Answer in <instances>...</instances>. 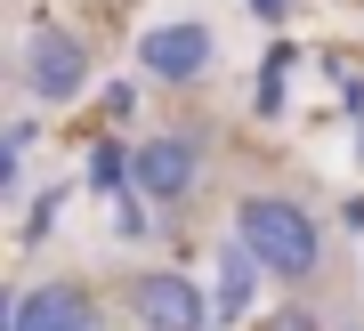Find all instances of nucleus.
I'll use <instances>...</instances> for the list:
<instances>
[{"label": "nucleus", "instance_id": "obj_9", "mask_svg": "<svg viewBox=\"0 0 364 331\" xmlns=\"http://www.w3.org/2000/svg\"><path fill=\"white\" fill-rule=\"evenodd\" d=\"M284 331H308V323H284Z\"/></svg>", "mask_w": 364, "mask_h": 331}, {"label": "nucleus", "instance_id": "obj_10", "mask_svg": "<svg viewBox=\"0 0 364 331\" xmlns=\"http://www.w3.org/2000/svg\"><path fill=\"white\" fill-rule=\"evenodd\" d=\"M348 331H364V323H348Z\"/></svg>", "mask_w": 364, "mask_h": 331}, {"label": "nucleus", "instance_id": "obj_6", "mask_svg": "<svg viewBox=\"0 0 364 331\" xmlns=\"http://www.w3.org/2000/svg\"><path fill=\"white\" fill-rule=\"evenodd\" d=\"M9 331H105V315L81 283H25L9 299Z\"/></svg>", "mask_w": 364, "mask_h": 331}, {"label": "nucleus", "instance_id": "obj_7", "mask_svg": "<svg viewBox=\"0 0 364 331\" xmlns=\"http://www.w3.org/2000/svg\"><path fill=\"white\" fill-rule=\"evenodd\" d=\"M219 267H227V275H219V307H227V315H235V307H243V291H251V267H259V259H251L243 242H235V251L219 259Z\"/></svg>", "mask_w": 364, "mask_h": 331}, {"label": "nucleus", "instance_id": "obj_1", "mask_svg": "<svg viewBox=\"0 0 364 331\" xmlns=\"http://www.w3.org/2000/svg\"><path fill=\"white\" fill-rule=\"evenodd\" d=\"M235 242L259 259V275L275 283H308L324 267V227L291 202V194H243L235 202Z\"/></svg>", "mask_w": 364, "mask_h": 331}, {"label": "nucleus", "instance_id": "obj_4", "mask_svg": "<svg viewBox=\"0 0 364 331\" xmlns=\"http://www.w3.org/2000/svg\"><path fill=\"white\" fill-rule=\"evenodd\" d=\"M203 186V138L195 129H154L130 146V194L138 202H186Z\"/></svg>", "mask_w": 364, "mask_h": 331}, {"label": "nucleus", "instance_id": "obj_2", "mask_svg": "<svg viewBox=\"0 0 364 331\" xmlns=\"http://www.w3.org/2000/svg\"><path fill=\"white\" fill-rule=\"evenodd\" d=\"M25 97L33 105H73L81 89H90V73H97V57H90V40L81 33H65V25H33V40H25Z\"/></svg>", "mask_w": 364, "mask_h": 331}, {"label": "nucleus", "instance_id": "obj_3", "mask_svg": "<svg viewBox=\"0 0 364 331\" xmlns=\"http://www.w3.org/2000/svg\"><path fill=\"white\" fill-rule=\"evenodd\" d=\"M210 65H219V33L203 16H162L138 33V73H154L162 89H195Z\"/></svg>", "mask_w": 364, "mask_h": 331}, {"label": "nucleus", "instance_id": "obj_8", "mask_svg": "<svg viewBox=\"0 0 364 331\" xmlns=\"http://www.w3.org/2000/svg\"><path fill=\"white\" fill-rule=\"evenodd\" d=\"M251 9H259V16H291V0H251Z\"/></svg>", "mask_w": 364, "mask_h": 331}, {"label": "nucleus", "instance_id": "obj_5", "mask_svg": "<svg viewBox=\"0 0 364 331\" xmlns=\"http://www.w3.org/2000/svg\"><path fill=\"white\" fill-rule=\"evenodd\" d=\"M130 315H138V331H210V299L195 275L146 267V275H130Z\"/></svg>", "mask_w": 364, "mask_h": 331}]
</instances>
